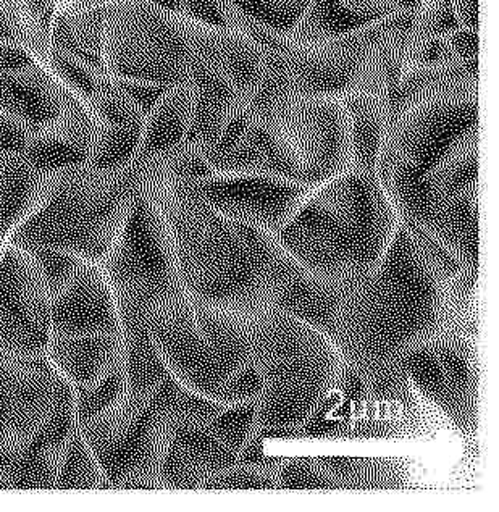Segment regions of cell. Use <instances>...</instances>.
Wrapping results in <instances>:
<instances>
[{"instance_id": "obj_1", "label": "cell", "mask_w": 499, "mask_h": 512, "mask_svg": "<svg viewBox=\"0 0 499 512\" xmlns=\"http://www.w3.org/2000/svg\"><path fill=\"white\" fill-rule=\"evenodd\" d=\"M75 168V167H73ZM70 177L55 185L36 209L18 223L9 244L21 251L59 249L83 261L102 264L117 243L133 194L114 183L120 168L107 170L104 181Z\"/></svg>"}, {"instance_id": "obj_2", "label": "cell", "mask_w": 499, "mask_h": 512, "mask_svg": "<svg viewBox=\"0 0 499 512\" xmlns=\"http://www.w3.org/2000/svg\"><path fill=\"white\" fill-rule=\"evenodd\" d=\"M102 52L114 80L183 83L196 59L193 21L151 0H117L105 7Z\"/></svg>"}, {"instance_id": "obj_3", "label": "cell", "mask_w": 499, "mask_h": 512, "mask_svg": "<svg viewBox=\"0 0 499 512\" xmlns=\"http://www.w3.org/2000/svg\"><path fill=\"white\" fill-rule=\"evenodd\" d=\"M51 294L28 252L0 251V354H46L51 340Z\"/></svg>"}, {"instance_id": "obj_4", "label": "cell", "mask_w": 499, "mask_h": 512, "mask_svg": "<svg viewBox=\"0 0 499 512\" xmlns=\"http://www.w3.org/2000/svg\"><path fill=\"white\" fill-rule=\"evenodd\" d=\"M51 335L120 333L117 301L101 264L83 261L51 296Z\"/></svg>"}, {"instance_id": "obj_5", "label": "cell", "mask_w": 499, "mask_h": 512, "mask_svg": "<svg viewBox=\"0 0 499 512\" xmlns=\"http://www.w3.org/2000/svg\"><path fill=\"white\" fill-rule=\"evenodd\" d=\"M46 356L73 388L91 387L123 364L120 333L51 335Z\"/></svg>"}, {"instance_id": "obj_6", "label": "cell", "mask_w": 499, "mask_h": 512, "mask_svg": "<svg viewBox=\"0 0 499 512\" xmlns=\"http://www.w3.org/2000/svg\"><path fill=\"white\" fill-rule=\"evenodd\" d=\"M0 109L38 131L59 120L62 102L51 75L36 63L25 72L0 75Z\"/></svg>"}, {"instance_id": "obj_7", "label": "cell", "mask_w": 499, "mask_h": 512, "mask_svg": "<svg viewBox=\"0 0 499 512\" xmlns=\"http://www.w3.org/2000/svg\"><path fill=\"white\" fill-rule=\"evenodd\" d=\"M194 89L189 80L173 84L144 115L138 157H154L183 146L193 117Z\"/></svg>"}, {"instance_id": "obj_8", "label": "cell", "mask_w": 499, "mask_h": 512, "mask_svg": "<svg viewBox=\"0 0 499 512\" xmlns=\"http://www.w3.org/2000/svg\"><path fill=\"white\" fill-rule=\"evenodd\" d=\"M21 154L38 172L55 175L88 164L91 146L80 138L41 131L39 135H30Z\"/></svg>"}, {"instance_id": "obj_9", "label": "cell", "mask_w": 499, "mask_h": 512, "mask_svg": "<svg viewBox=\"0 0 499 512\" xmlns=\"http://www.w3.org/2000/svg\"><path fill=\"white\" fill-rule=\"evenodd\" d=\"M144 118L117 125H102L94 135L88 165L97 170H117L131 164L138 157Z\"/></svg>"}, {"instance_id": "obj_10", "label": "cell", "mask_w": 499, "mask_h": 512, "mask_svg": "<svg viewBox=\"0 0 499 512\" xmlns=\"http://www.w3.org/2000/svg\"><path fill=\"white\" fill-rule=\"evenodd\" d=\"M78 425V424H76ZM57 490H94V488H109L107 477L102 471L101 464L94 456L93 450L84 441L80 429L76 427L72 438L68 441L67 450L63 454L57 477Z\"/></svg>"}, {"instance_id": "obj_11", "label": "cell", "mask_w": 499, "mask_h": 512, "mask_svg": "<svg viewBox=\"0 0 499 512\" xmlns=\"http://www.w3.org/2000/svg\"><path fill=\"white\" fill-rule=\"evenodd\" d=\"M365 25L341 5L340 0H312L298 25L290 31L296 39H320Z\"/></svg>"}, {"instance_id": "obj_12", "label": "cell", "mask_w": 499, "mask_h": 512, "mask_svg": "<svg viewBox=\"0 0 499 512\" xmlns=\"http://www.w3.org/2000/svg\"><path fill=\"white\" fill-rule=\"evenodd\" d=\"M235 9L260 25L280 33H290L298 25L312 0H227Z\"/></svg>"}, {"instance_id": "obj_13", "label": "cell", "mask_w": 499, "mask_h": 512, "mask_svg": "<svg viewBox=\"0 0 499 512\" xmlns=\"http://www.w3.org/2000/svg\"><path fill=\"white\" fill-rule=\"evenodd\" d=\"M49 62L60 80L65 81L68 86H72L84 97H94L101 91L102 81L97 76L99 73L94 72L93 68L84 65L80 60L73 59L70 55L55 49H49Z\"/></svg>"}, {"instance_id": "obj_14", "label": "cell", "mask_w": 499, "mask_h": 512, "mask_svg": "<svg viewBox=\"0 0 499 512\" xmlns=\"http://www.w3.org/2000/svg\"><path fill=\"white\" fill-rule=\"evenodd\" d=\"M114 83L117 84L120 93L143 115H146L170 88L165 84L149 83V81L114 80Z\"/></svg>"}, {"instance_id": "obj_15", "label": "cell", "mask_w": 499, "mask_h": 512, "mask_svg": "<svg viewBox=\"0 0 499 512\" xmlns=\"http://www.w3.org/2000/svg\"><path fill=\"white\" fill-rule=\"evenodd\" d=\"M340 2L344 9L353 13L354 17L364 23L382 20V18L390 17L395 13L406 12V10L399 9L395 0H340Z\"/></svg>"}, {"instance_id": "obj_16", "label": "cell", "mask_w": 499, "mask_h": 512, "mask_svg": "<svg viewBox=\"0 0 499 512\" xmlns=\"http://www.w3.org/2000/svg\"><path fill=\"white\" fill-rule=\"evenodd\" d=\"M446 44L456 60H479V31L456 28L445 34Z\"/></svg>"}, {"instance_id": "obj_17", "label": "cell", "mask_w": 499, "mask_h": 512, "mask_svg": "<svg viewBox=\"0 0 499 512\" xmlns=\"http://www.w3.org/2000/svg\"><path fill=\"white\" fill-rule=\"evenodd\" d=\"M454 15L462 28L479 31V0H451Z\"/></svg>"}, {"instance_id": "obj_18", "label": "cell", "mask_w": 499, "mask_h": 512, "mask_svg": "<svg viewBox=\"0 0 499 512\" xmlns=\"http://www.w3.org/2000/svg\"><path fill=\"white\" fill-rule=\"evenodd\" d=\"M114 2L117 0H72L65 9H101V7L114 4Z\"/></svg>"}, {"instance_id": "obj_19", "label": "cell", "mask_w": 499, "mask_h": 512, "mask_svg": "<svg viewBox=\"0 0 499 512\" xmlns=\"http://www.w3.org/2000/svg\"><path fill=\"white\" fill-rule=\"evenodd\" d=\"M396 4L399 5V9L406 10V12H416L419 9V5L424 0H395Z\"/></svg>"}]
</instances>
